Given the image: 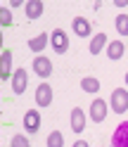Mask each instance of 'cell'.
<instances>
[{"label": "cell", "mask_w": 128, "mask_h": 147, "mask_svg": "<svg viewBox=\"0 0 128 147\" xmlns=\"http://www.w3.org/2000/svg\"><path fill=\"white\" fill-rule=\"evenodd\" d=\"M104 45H107V36H104V33H97V36H93L88 50H90V55H100V50H102Z\"/></svg>", "instance_id": "obj_15"}, {"label": "cell", "mask_w": 128, "mask_h": 147, "mask_svg": "<svg viewBox=\"0 0 128 147\" xmlns=\"http://www.w3.org/2000/svg\"><path fill=\"white\" fill-rule=\"evenodd\" d=\"M26 86H29V71H26L24 67H19L14 71V76H12V93L14 95H22Z\"/></svg>", "instance_id": "obj_3"}, {"label": "cell", "mask_w": 128, "mask_h": 147, "mask_svg": "<svg viewBox=\"0 0 128 147\" xmlns=\"http://www.w3.org/2000/svg\"><path fill=\"white\" fill-rule=\"evenodd\" d=\"M10 76H14L12 74V50H3V55H0V78H10Z\"/></svg>", "instance_id": "obj_9"}, {"label": "cell", "mask_w": 128, "mask_h": 147, "mask_svg": "<svg viewBox=\"0 0 128 147\" xmlns=\"http://www.w3.org/2000/svg\"><path fill=\"white\" fill-rule=\"evenodd\" d=\"M81 88L86 93H100V81L93 76H86V78H81Z\"/></svg>", "instance_id": "obj_16"}, {"label": "cell", "mask_w": 128, "mask_h": 147, "mask_svg": "<svg viewBox=\"0 0 128 147\" xmlns=\"http://www.w3.org/2000/svg\"><path fill=\"white\" fill-rule=\"evenodd\" d=\"M109 105L116 114H123L128 112V90L126 88H114L112 90V97H109Z\"/></svg>", "instance_id": "obj_1"}, {"label": "cell", "mask_w": 128, "mask_h": 147, "mask_svg": "<svg viewBox=\"0 0 128 147\" xmlns=\"http://www.w3.org/2000/svg\"><path fill=\"white\" fill-rule=\"evenodd\" d=\"M74 147H88V142L86 140H78V142H74Z\"/></svg>", "instance_id": "obj_21"}, {"label": "cell", "mask_w": 128, "mask_h": 147, "mask_svg": "<svg viewBox=\"0 0 128 147\" xmlns=\"http://www.w3.org/2000/svg\"><path fill=\"white\" fill-rule=\"evenodd\" d=\"M112 147H128V121H121L112 133Z\"/></svg>", "instance_id": "obj_5"}, {"label": "cell", "mask_w": 128, "mask_h": 147, "mask_svg": "<svg viewBox=\"0 0 128 147\" xmlns=\"http://www.w3.org/2000/svg\"><path fill=\"white\" fill-rule=\"evenodd\" d=\"M10 147H31V142H29V138H26V135H12Z\"/></svg>", "instance_id": "obj_19"}, {"label": "cell", "mask_w": 128, "mask_h": 147, "mask_svg": "<svg viewBox=\"0 0 128 147\" xmlns=\"http://www.w3.org/2000/svg\"><path fill=\"white\" fill-rule=\"evenodd\" d=\"M126 86H128V71H126Z\"/></svg>", "instance_id": "obj_22"}, {"label": "cell", "mask_w": 128, "mask_h": 147, "mask_svg": "<svg viewBox=\"0 0 128 147\" xmlns=\"http://www.w3.org/2000/svg\"><path fill=\"white\" fill-rule=\"evenodd\" d=\"M43 10H45V5L40 0H29V3H26V17H29V19H38L43 14Z\"/></svg>", "instance_id": "obj_13"}, {"label": "cell", "mask_w": 128, "mask_h": 147, "mask_svg": "<svg viewBox=\"0 0 128 147\" xmlns=\"http://www.w3.org/2000/svg\"><path fill=\"white\" fill-rule=\"evenodd\" d=\"M71 29H74V33L78 38H86V36H90V22L83 19V17H76V19L71 22Z\"/></svg>", "instance_id": "obj_12"}, {"label": "cell", "mask_w": 128, "mask_h": 147, "mask_svg": "<svg viewBox=\"0 0 128 147\" xmlns=\"http://www.w3.org/2000/svg\"><path fill=\"white\" fill-rule=\"evenodd\" d=\"M0 22H3V26H12V12L7 7H0Z\"/></svg>", "instance_id": "obj_20"}, {"label": "cell", "mask_w": 128, "mask_h": 147, "mask_svg": "<svg viewBox=\"0 0 128 147\" xmlns=\"http://www.w3.org/2000/svg\"><path fill=\"white\" fill-rule=\"evenodd\" d=\"M22 123H24V131H29V133H36V131L40 128V112H36V109H29V112L24 114Z\"/></svg>", "instance_id": "obj_8"}, {"label": "cell", "mask_w": 128, "mask_h": 147, "mask_svg": "<svg viewBox=\"0 0 128 147\" xmlns=\"http://www.w3.org/2000/svg\"><path fill=\"white\" fill-rule=\"evenodd\" d=\"M48 43H50V36H48V33H38V36H33V38L29 40V50L36 52V55H40Z\"/></svg>", "instance_id": "obj_11"}, {"label": "cell", "mask_w": 128, "mask_h": 147, "mask_svg": "<svg viewBox=\"0 0 128 147\" xmlns=\"http://www.w3.org/2000/svg\"><path fill=\"white\" fill-rule=\"evenodd\" d=\"M114 26L119 36H128V14H119L114 19Z\"/></svg>", "instance_id": "obj_17"}, {"label": "cell", "mask_w": 128, "mask_h": 147, "mask_svg": "<svg viewBox=\"0 0 128 147\" xmlns=\"http://www.w3.org/2000/svg\"><path fill=\"white\" fill-rule=\"evenodd\" d=\"M71 131H74V133L86 131V114H83V109H81V107L71 109Z\"/></svg>", "instance_id": "obj_10"}, {"label": "cell", "mask_w": 128, "mask_h": 147, "mask_svg": "<svg viewBox=\"0 0 128 147\" xmlns=\"http://www.w3.org/2000/svg\"><path fill=\"white\" fill-rule=\"evenodd\" d=\"M33 71L38 74L40 78H48L52 74V62L48 57H43V55H36V57H33Z\"/></svg>", "instance_id": "obj_6"}, {"label": "cell", "mask_w": 128, "mask_h": 147, "mask_svg": "<svg viewBox=\"0 0 128 147\" xmlns=\"http://www.w3.org/2000/svg\"><path fill=\"white\" fill-rule=\"evenodd\" d=\"M90 119H93L95 123H102L107 119V102L104 100H93V105H90Z\"/></svg>", "instance_id": "obj_7"}, {"label": "cell", "mask_w": 128, "mask_h": 147, "mask_svg": "<svg viewBox=\"0 0 128 147\" xmlns=\"http://www.w3.org/2000/svg\"><path fill=\"white\" fill-rule=\"evenodd\" d=\"M123 52H126V45H123L121 40H114V43L107 45V57H109V59H121Z\"/></svg>", "instance_id": "obj_14"}, {"label": "cell", "mask_w": 128, "mask_h": 147, "mask_svg": "<svg viewBox=\"0 0 128 147\" xmlns=\"http://www.w3.org/2000/svg\"><path fill=\"white\" fill-rule=\"evenodd\" d=\"M48 147H64V135L59 131H52L48 135Z\"/></svg>", "instance_id": "obj_18"}, {"label": "cell", "mask_w": 128, "mask_h": 147, "mask_svg": "<svg viewBox=\"0 0 128 147\" xmlns=\"http://www.w3.org/2000/svg\"><path fill=\"white\" fill-rule=\"evenodd\" d=\"M36 105L38 107H50L52 105V86L50 83H40L36 88Z\"/></svg>", "instance_id": "obj_4"}, {"label": "cell", "mask_w": 128, "mask_h": 147, "mask_svg": "<svg viewBox=\"0 0 128 147\" xmlns=\"http://www.w3.org/2000/svg\"><path fill=\"white\" fill-rule=\"evenodd\" d=\"M50 45H52V50L57 52V55H64L69 50V36L64 33L62 29H55L50 33Z\"/></svg>", "instance_id": "obj_2"}]
</instances>
